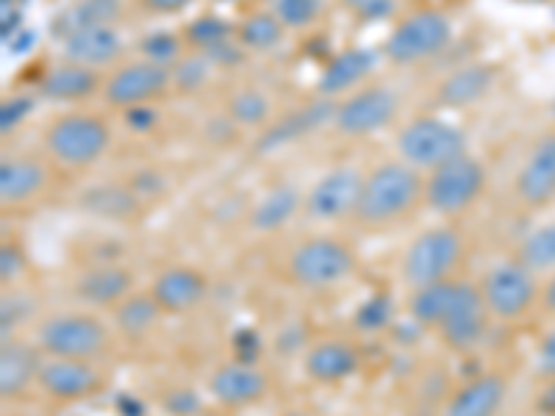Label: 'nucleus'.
Returning a JSON list of instances; mask_svg holds the SVG:
<instances>
[{
  "label": "nucleus",
  "mask_w": 555,
  "mask_h": 416,
  "mask_svg": "<svg viewBox=\"0 0 555 416\" xmlns=\"http://www.w3.org/2000/svg\"><path fill=\"white\" fill-rule=\"evenodd\" d=\"M423 192L425 181L416 167L405 161H386L364 178L353 217L366 227L389 225L409 214L411 208L423 200Z\"/></svg>",
  "instance_id": "obj_1"
},
{
  "label": "nucleus",
  "mask_w": 555,
  "mask_h": 416,
  "mask_svg": "<svg viewBox=\"0 0 555 416\" xmlns=\"http://www.w3.org/2000/svg\"><path fill=\"white\" fill-rule=\"evenodd\" d=\"M464 256V236L450 225H436L416 234L411 245L405 247L403 261H400V275L409 289L439 284L448 281L450 272Z\"/></svg>",
  "instance_id": "obj_2"
},
{
  "label": "nucleus",
  "mask_w": 555,
  "mask_h": 416,
  "mask_svg": "<svg viewBox=\"0 0 555 416\" xmlns=\"http://www.w3.org/2000/svg\"><path fill=\"white\" fill-rule=\"evenodd\" d=\"M37 347L48 359L92 361L108 347V328L92 314L64 311L39 322Z\"/></svg>",
  "instance_id": "obj_3"
},
{
  "label": "nucleus",
  "mask_w": 555,
  "mask_h": 416,
  "mask_svg": "<svg viewBox=\"0 0 555 416\" xmlns=\"http://www.w3.org/2000/svg\"><path fill=\"white\" fill-rule=\"evenodd\" d=\"M286 272L304 289H331L356 272V252L334 236H311L289 252Z\"/></svg>",
  "instance_id": "obj_4"
},
{
  "label": "nucleus",
  "mask_w": 555,
  "mask_h": 416,
  "mask_svg": "<svg viewBox=\"0 0 555 416\" xmlns=\"http://www.w3.org/2000/svg\"><path fill=\"white\" fill-rule=\"evenodd\" d=\"M486 186V170L478 158L461 153L450 158L448 165H439L425 178L423 200L430 211L444 217L467 211Z\"/></svg>",
  "instance_id": "obj_5"
},
{
  "label": "nucleus",
  "mask_w": 555,
  "mask_h": 416,
  "mask_svg": "<svg viewBox=\"0 0 555 416\" xmlns=\"http://www.w3.org/2000/svg\"><path fill=\"white\" fill-rule=\"evenodd\" d=\"M398 151L405 165L416 170H436L450 158L467 153V139L439 117H420L398 133Z\"/></svg>",
  "instance_id": "obj_6"
},
{
  "label": "nucleus",
  "mask_w": 555,
  "mask_h": 416,
  "mask_svg": "<svg viewBox=\"0 0 555 416\" xmlns=\"http://www.w3.org/2000/svg\"><path fill=\"white\" fill-rule=\"evenodd\" d=\"M112 142L108 126L95 114H67L44 133V147L62 165L83 167L103 156Z\"/></svg>",
  "instance_id": "obj_7"
},
{
  "label": "nucleus",
  "mask_w": 555,
  "mask_h": 416,
  "mask_svg": "<svg viewBox=\"0 0 555 416\" xmlns=\"http://www.w3.org/2000/svg\"><path fill=\"white\" fill-rule=\"evenodd\" d=\"M480 295H483L489 316L517 320V316L528 314L530 306L537 303L539 286L528 266H522L519 261H503V264H494L486 272Z\"/></svg>",
  "instance_id": "obj_8"
},
{
  "label": "nucleus",
  "mask_w": 555,
  "mask_h": 416,
  "mask_svg": "<svg viewBox=\"0 0 555 416\" xmlns=\"http://www.w3.org/2000/svg\"><path fill=\"white\" fill-rule=\"evenodd\" d=\"M453 26L442 12H416L405 17L386 39V56L395 64H416L448 48Z\"/></svg>",
  "instance_id": "obj_9"
},
{
  "label": "nucleus",
  "mask_w": 555,
  "mask_h": 416,
  "mask_svg": "<svg viewBox=\"0 0 555 416\" xmlns=\"http://www.w3.org/2000/svg\"><path fill=\"white\" fill-rule=\"evenodd\" d=\"M486 328H489V311H486L480 286L469 284V281H459V295H455L453 309L444 316L442 325L436 328L439 339L444 341L450 353L469 355L480 347Z\"/></svg>",
  "instance_id": "obj_10"
},
{
  "label": "nucleus",
  "mask_w": 555,
  "mask_h": 416,
  "mask_svg": "<svg viewBox=\"0 0 555 416\" xmlns=\"http://www.w3.org/2000/svg\"><path fill=\"white\" fill-rule=\"evenodd\" d=\"M398 106L400 101L391 89L370 87L364 92H356L353 98H347L345 103L336 106L334 126L336 131L347 133V136L375 133L398 117Z\"/></svg>",
  "instance_id": "obj_11"
},
{
  "label": "nucleus",
  "mask_w": 555,
  "mask_h": 416,
  "mask_svg": "<svg viewBox=\"0 0 555 416\" xmlns=\"http://www.w3.org/2000/svg\"><path fill=\"white\" fill-rule=\"evenodd\" d=\"M361 186H364V176L359 170H353V167L331 170L328 176H322L311 186L304 206L306 214L317 222H334L347 214H356Z\"/></svg>",
  "instance_id": "obj_12"
},
{
  "label": "nucleus",
  "mask_w": 555,
  "mask_h": 416,
  "mask_svg": "<svg viewBox=\"0 0 555 416\" xmlns=\"http://www.w3.org/2000/svg\"><path fill=\"white\" fill-rule=\"evenodd\" d=\"M37 386L51 400H59V403H76V400L92 398V394L103 386V378L92 361L48 359L42 361Z\"/></svg>",
  "instance_id": "obj_13"
},
{
  "label": "nucleus",
  "mask_w": 555,
  "mask_h": 416,
  "mask_svg": "<svg viewBox=\"0 0 555 416\" xmlns=\"http://www.w3.org/2000/svg\"><path fill=\"white\" fill-rule=\"evenodd\" d=\"M172 81V73L167 67H158L153 62H133L120 67L108 78L103 98L117 108L145 106L156 95H162Z\"/></svg>",
  "instance_id": "obj_14"
},
{
  "label": "nucleus",
  "mask_w": 555,
  "mask_h": 416,
  "mask_svg": "<svg viewBox=\"0 0 555 416\" xmlns=\"http://www.w3.org/2000/svg\"><path fill=\"white\" fill-rule=\"evenodd\" d=\"M270 389V378L261 366L247 364V361H225L208 375V391L211 398L228 408L259 403Z\"/></svg>",
  "instance_id": "obj_15"
},
{
  "label": "nucleus",
  "mask_w": 555,
  "mask_h": 416,
  "mask_svg": "<svg viewBox=\"0 0 555 416\" xmlns=\"http://www.w3.org/2000/svg\"><path fill=\"white\" fill-rule=\"evenodd\" d=\"M133 291V275L128 266L98 264L81 272L73 284V295L78 303L89 309H114Z\"/></svg>",
  "instance_id": "obj_16"
},
{
  "label": "nucleus",
  "mask_w": 555,
  "mask_h": 416,
  "mask_svg": "<svg viewBox=\"0 0 555 416\" xmlns=\"http://www.w3.org/2000/svg\"><path fill=\"white\" fill-rule=\"evenodd\" d=\"M208 291V281L192 266H170L153 281L151 295L162 306L165 314H183L203 303Z\"/></svg>",
  "instance_id": "obj_17"
},
{
  "label": "nucleus",
  "mask_w": 555,
  "mask_h": 416,
  "mask_svg": "<svg viewBox=\"0 0 555 416\" xmlns=\"http://www.w3.org/2000/svg\"><path fill=\"white\" fill-rule=\"evenodd\" d=\"M39 347L26 344L17 339H3L0 347V398L14 400L26 394L39 378L42 359H39Z\"/></svg>",
  "instance_id": "obj_18"
},
{
  "label": "nucleus",
  "mask_w": 555,
  "mask_h": 416,
  "mask_svg": "<svg viewBox=\"0 0 555 416\" xmlns=\"http://www.w3.org/2000/svg\"><path fill=\"white\" fill-rule=\"evenodd\" d=\"M517 195L528 206H544L555 197V133H547L530 151L517 176Z\"/></svg>",
  "instance_id": "obj_19"
},
{
  "label": "nucleus",
  "mask_w": 555,
  "mask_h": 416,
  "mask_svg": "<svg viewBox=\"0 0 555 416\" xmlns=\"http://www.w3.org/2000/svg\"><path fill=\"white\" fill-rule=\"evenodd\" d=\"M508 394L503 375L486 373L467 380L444 405L442 416H498Z\"/></svg>",
  "instance_id": "obj_20"
},
{
  "label": "nucleus",
  "mask_w": 555,
  "mask_h": 416,
  "mask_svg": "<svg viewBox=\"0 0 555 416\" xmlns=\"http://www.w3.org/2000/svg\"><path fill=\"white\" fill-rule=\"evenodd\" d=\"M359 366V350L341 339L317 341L304 359V373L317 384H341V380L353 378Z\"/></svg>",
  "instance_id": "obj_21"
},
{
  "label": "nucleus",
  "mask_w": 555,
  "mask_h": 416,
  "mask_svg": "<svg viewBox=\"0 0 555 416\" xmlns=\"http://www.w3.org/2000/svg\"><path fill=\"white\" fill-rule=\"evenodd\" d=\"M122 53L120 34L112 26H92L83 31L69 34L64 39V62L81 64V67H106Z\"/></svg>",
  "instance_id": "obj_22"
},
{
  "label": "nucleus",
  "mask_w": 555,
  "mask_h": 416,
  "mask_svg": "<svg viewBox=\"0 0 555 416\" xmlns=\"http://www.w3.org/2000/svg\"><path fill=\"white\" fill-rule=\"evenodd\" d=\"M334 114H336V106L331 101H317L311 103V106L300 108V112L286 114L284 120H278L275 126H270L264 133H261V139L256 142V151L272 153L278 151V147L289 145L292 139L304 136V133L320 128L322 122L334 120Z\"/></svg>",
  "instance_id": "obj_23"
},
{
  "label": "nucleus",
  "mask_w": 555,
  "mask_h": 416,
  "mask_svg": "<svg viewBox=\"0 0 555 416\" xmlns=\"http://www.w3.org/2000/svg\"><path fill=\"white\" fill-rule=\"evenodd\" d=\"M375 62H378V53L373 48H350V51L339 53L328 67L322 69L320 81H317L320 95L331 98L350 89L353 83H359L361 78L373 73Z\"/></svg>",
  "instance_id": "obj_24"
},
{
  "label": "nucleus",
  "mask_w": 555,
  "mask_h": 416,
  "mask_svg": "<svg viewBox=\"0 0 555 416\" xmlns=\"http://www.w3.org/2000/svg\"><path fill=\"white\" fill-rule=\"evenodd\" d=\"M48 181V172L34 158H3L0 165V200L7 206H20L39 195Z\"/></svg>",
  "instance_id": "obj_25"
},
{
  "label": "nucleus",
  "mask_w": 555,
  "mask_h": 416,
  "mask_svg": "<svg viewBox=\"0 0 555 416\" xmlns=\"http://www.w3.org/2000/svg\"><path fill=\"white\" fill-rule=\"evenodd\" d=\"M489 87H492V69L483 64H467L439 83L436 101L450 108H464L469 103H478L489 92Z\"/></svg>",
  "instance_id": "obj_26"
},
{
  "label": "nucleus",
  "mask_w": 555,
  "mask_h": 416,
  "mask_svg": "<svg viewBox=\"0 0 555 416\" xmlns=\"http://www.w3.org/2000/svg\"><path fill=\"white\" fill-rule=\"evenodd\" d=\"M455 295H459V281H453V277L439 281V284L411 289V320L416 325H423V328H439L444 316L450 314V309H453Z\"/></svg>",
  "instance_id": "obj_27"
},
{
  "label": "nucleus",
  "mask_w": 555,
  "mask_h": 416,
  "mask_svg": "<svg viewBox=\"0 0 555 416\" xmlns=\"http://www.w3.org/2000/svg\"><path fill=\"white\" fill-rule=\"evenodd\" d=\"M98 89L95 69L81 64H62L51 69L39 83V95L48 101H83Z\"/></svg>",
  "instance_id": "obj_28"
},
{
  "label": "nucleus",
  "mask_w": 555,
  "mask_h": 416,
  "mask_svg": "<svg viewBox=\"0 0 555 416\" xmlns=\"http://www.w3.org/2000/svg\"><path fill=\"white\" fill-rule=\"evenodd\" d=\"M162 314H165V311H162V306L156 303V297H153L151 291H142V295L131 291L122 303H117L112 309L117 330L131 336V339L151 334Z\"/></svg>",
  "instance_id": "obj_29"
},
{
  "label": "nucleus",
  "mask_w": 555,
  "mask_h": 416,
  "mask_svg": "<svg viewBox=\"0 0 555 416\" xmlns=\"http://www.w3.org/2000/svg\"><path fill=\"white\" fill-rule=\"evenodd\" d=\"M297 208H300V195L295 186H275L250 211V227L259 234H272L297 214Z\"/></svg>",
  "instance_id": "obj_30"
},
{
  "label": "nucleus",
  "mask_w": 555,
  "mask_h": 416,
  "mask_svg": "<svg viewBox=\"0 0 555 416\" xmlns=\"http://www.w3.org/2000/svg\"><path fill=\"white\" fill-rule=\"evenodd\" d=\"M120 17L117 3H103V0H81L73 9H64L56 20H53V34L67 39L69 34L83 31L92 26H112L114 20Z\"/></svg>",
  "instance_id": "obj_31"
},
{
  "label": "nucleus",
  "mask_w": 555,
  "mask_h": 416,
  "mask_svg": "<svg viewBox=\"0 0 555 416\" xmlns=\"http://www.w3.org/2000/svg\"><path fill=\"white\" fill-rule=\"evenodd\" d=\"M81 206L92 211V214L108 217V220H128V217L137 214L139 197L131 186L106 183V186H92L81 197Z\"/></svg>",
  "instance_id": "obj_32"
},
{
  "label": "nucleus",
  "mask_w": 555,
  "mask_h": 416,
  "mask_svg": "<svg viewBox=\"0 0 555 416\" xmlns=\"http://www.w3.org/2000/svg\"><path fill=\"white\" fill-rule=\"evenodd\" d=\"M517 261L530 272H555V222L537 227L528 239L519 245Z\"/></svg>",
  "instance_id": "obj_33"
},
{
  "label": "nucleus",
  "mask_w": 555,
  "mask_h": 416,
  "mask_svg": "<svg viewBox=\"0 0 555 416\" xmlns=\"http://www.w3.org/2000/svg\"><path fill=\"white\" fill-rule=\"evenodd\" d=\"M281 34H284V23H281L275 14L267 12L250 14V17L242 20L240 28H236L240 42L245 44V48H253V51H267V48H272V44L281 39Z\"/></svg>",
  "instance_id": "obj_34"
},
{
  "label": "nucleus",
  "mask_w": 555,
  "mask_h": 416,
  "mask_svg": "<svg viewBox=\"0 0 555 416\" xmlns=\"http://www.w3.org/2000/svg\"><path fill=\"white\" fill-rule=\"evenodd\" d=\"M391 320H395V300L386 291L366 297L353 314V325L361 334H378V330L389 328Z\"/></svg>",
  "instance_id": "obj_35"
},
{
  "label": "nucleus",
  "mask_w": 555,
  "mask_h": 416,
  "mask_svg": "<svg viewBox=\"0 0 555 416\" xmlns=\"http://www.w3.org/2000/svg\"><path fill=\"white\" fill-rule=\"evenodd\" d=\"M320 0H275V17L289 28H306L320 17Z\"/></svg>",
  "instance_id": "obj_36"
},
{
  "label": "nucleus",
  "mask_w": 555,
  "mask_h": 416,
  "mask_svg": "<svg viewBox=\"0 0 555 416\" xmlns=\"http://www.w3.org/2000/svg\"><path fill=\"white\" fill-rule=\"evenodd\" d=\"M267 114H270V101H267L261 92H240V95L231 101V117L242 126H256V122H264Z\"/></svg>",
  "instance_id": "obj_37"
},
{
  "label": "nucleus",
  "mask_w": 555,
  "mask_h": 416,
  "mask_svg": "<svg viewBox=\"0 0 555 416\" xmlns=\"http://www.w3.org/2000/svg\"><path fill=\"white\" fill-rule=\"evenodd\" d=\"M231 37V26H228L225 20L220 17H197L195 23H192L190 28H186V39H190L192 44H197V48H211V44L217 42H225V39Z\"/></svg>",
  "instance_id": "obj_38"
},
{
  "label": "nucleus",
  "mask_w": 555,
  "mask_h": 416,
  "mask_svg": "<svg viewBox=\"0 0 555 416\" xmlns=\"http://www.w3.org/2000/svg\"><path fill=\"white\" fill-rule=\"evenodd\" d=\"M142 53H145V62L158 64V67H167V64L178 62L181 42H178L172 34L156 31V34H151V37L142 39Z\"/></svg>",
  "instance_id": "obj_39"
},
{
  "label": "nucleus",
  "mask_w": 555,
  "mask_h": 416,
  "mask_svg": "<svg viewBox=\"0 0 555 416\" xmlns=\"http://www.w3.org/2000/svg\"><path fill=\"white\" fill-rule=\"evenodd\" d=\"M208 78V58L206 56H190L181 58L172 69V81L178 89H197L201 83H206Z\"/></svg>",
  "instance_id": "obj_40"
},
{
  "label": "nucleus",
  "mask_w": 555,
  "mask_h": 416,
  "mask_svg": "<svg viewBox=\"0 0 555 416\" xmlns=\"http://www.w3.org/2000/svg\"><path fill=\"white\" fill-rule=\"evenodd\" d=\"M34 108V98L31 95H14L9 98L3 106H0V131L9 133L12 128H17L20 122L26 120L28 114Z\"/></svg>",
  "instance_id": "obj_41"
},
{
  "label": "nucleus",
  "mask_w": 555,
  "mask_h": 416,
  "mask_svg": "<svg viewBox=\"0 0 555 416\" xmlns=\"http://www.w3.org/2000/svg\"><path fill=\"white\" fill-rule=\"evenodd\" d=\"M23 272H26V252L7 242V245L0 247V284H14Z\"/></svg>",
  "instance_id": "obj_42"
},
{
  "label": "nucleus",
  "mask_w": 555,
  "mask_h": 416,
  "mask_svg": "<svg viewBox=\"0 0 555 416\" xmlns=\"http://www.w3.org/2000/svg\"><path fill=\"white\" fill-rule=\"evenodd\" d=\"M533 373L542 380L555 378V328L550 330L542 339V344L537 347V355H533Z\"/></svg>",
  "instance_id": "obj_43"
},
{
  "label": "nucleus",
  "mask_w": 555,
  "mask_h": 416,
  "mask_svg": "<svg viewBox=\"0 0 555 416\" xmlns=\"http://www.w3.org/2000/svg\"><path fill=\"white\" fill-rule=\"evenodd\" d=\"M165 408L176 416H195L201 411V400H197L195 391L176 389L165 398Z\"/></svg>",
  "instance_id": "obj_44"
},
{
  "label": "nucleus",
  "mask_w": 555,
  "mask_h": 416,
  "mask_svg": "<svg viewBox=\"0 0 555 416\" xmlns=\"http://www.w3.org/2000/svg\"><path fill=\"white\" fill-rule=\"evenodd\" d=\"M261 353V339L256 330H240L234 336V359L247 361V364H256Z\"/></svg>",
  "instance_id": "obj_45"
},
{
  "label": "nucleus",
  "mask_w": 555,
  "mask_h": 416,
  "mask_svg": "<svg viewBox=\"0 0 555 416\" xmlns=\"http://www.w3.org/2000/svg\"><path fill=\"white\" fill-rule=\"evenodd\" d=\"M341 3H347L356 12L366 14V17H384L391 9V0H341Z\"/></svg>",
  "instance_id": "obj_46"
},
{
  "label": "nucleus",
  "mask_w": 555,
  "mask_h": 416,
  "mask_svg": "<svg viewBox=\"0 0 555 416\" xmlns=\"http://www.w3.org/2000/svg\"><path fill=\"white\" fill-rule=\"evenodd\" d=\"M126 117H128V126L137 128V131H147V128L156 126V112H151V108L145 106H133V108H126Z\"/></svg>",
  "instance_id": "obj_47"
},
{
  "label": "nucleus",
  "mask_w": 555,
  "mask_h": 416,
  "mask_svg": "<svg viewBox=\"0 0 555 416\" xmlns=\"http://www.w3.org/2000/svg\"><path fill=\"white\" fill-rule=\"evenodd\" d=\"M203 56H206L208 62H220V64H231V62H240L242 58L240 51L228 44V39L225 42H217V44H211V48H206V53H203Z\"/></svg>",
  "instance_id": "obj_48"
},
{
  "label": "nucleus",
  "mask_w": 555,
  "mask_h": 416,
  "mask_svg": "<svg viewBox=\"0 0 555 416\" xmlns=\"http://www.w3.org/2000/svg\"><path fill=\"white\" fill-rule=\"evenodd\" d=\"M151 12H158V14H172V12H181V9H186L192 3V0H142Z\"/></svg>",
  "instance_id": "obj_49"
},
{
  "label": "nucleus",
  "mask_w": 555,
  "mask_h": 416,
  "mask_svg": "<svg viewBox=\"0 0 555 416\" xmlns=\"http://www.w3.org/2000/svg\"><path fill=\"white\" fill-rule=\"evenodd\" d=\"M537 408L542 411V414L555 416V378L542 389V394H539L537 400Z\"/></svg>",
  "instance_id": "obj_50"
},
{
  "label": "nucleus",
  "mask_w": 555,
  "mask_h": 416,
  "mask_svg": "<svg viewBox=\"0 0 555 416\" xmlns=\"http://www.w3.org/2000/svg\"><path fill=\"white\" fill-rule=\"evenodd\" d=\"M542 306H544V311H547V314L555 316V272H553V277L547 281V286H544Z\"/></svg>",
  "instance_id": "obj_51"
},
{
  "label": "nucleus",
  "mask_w": 555,
  "mask_h": 416,
  "mask_svg": "<svg viewBox=\"0 0 555 416\" xmlns=\"http://www.w3.org/2000/svg\"><path fill=\"white\" fill-rule=\"evenodd\" d=\"M34 42H37V34L26 31V34H23V39H20V42H12V51L14 53H23L28 48V44H34Z\"/></svg>",
  "instance_id": "obj_52"
},
{
  "label": "nucleus",
  "mask_w": 555,
  "mask_h": 416,
  "mask_svg": "<svg viewBox=\"0 0 555 416\" xmlns=\"http://www.w3.org/2000/svg\"><path fill=\"white\" fill-rule=\"evenodd\" d=\"M281 416H317V414H311V411H286V414Z\"/></svg>",
  "instance_id": "obj_53"
},
{
  "label": "nucleus",
  "mask_w": 555,
  "mask_h": 416,
  "mask_svg": "<svg viewBox=\"0 0 555 416\" xmlns=\"http://www.w3.org/2000/svg\"><path fill=\"white\" fill-rule=\"evenodd\" d=\"M225 3H240V0H225Z\"/></svg>",
  "instance_id": "obj_54"
},
{
  "label": "nucleus",
  "mask_w": 555,
  "mask_h": 416,
  "mask_svg": "<svg viewBox=\"0 0 555 416\" xmlns=\"http://www.w3.org/2000/svg\"><path fill=\"white\" fill-rule=\"evenodd\" d=\"M103 3H117V0H103Z\"/></svg>",
  "instance_id": "obj_55"
}]
</instances>
